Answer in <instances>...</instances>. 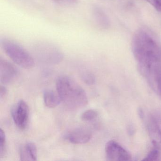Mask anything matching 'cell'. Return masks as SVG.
I'll return each mask as SVG.
<instances>
[{
  "label": "cell",
  "mask_w": 161,
  "mask_h": 161,
  "mask_svg": "<svg viewBox=\"0 0 161 161\" xmlns=\"http://www.w3.org/2000/svg\"><path fill=\"white\" fill-rule=\"evenodd\" d=\"M93 15L97 24L101 28L108 27V19L103 11L98 7H95L93 9Z\"/></svg>",
  "instance_id": "obj_11"
},
{
  "label": "cell",
  "mask_w": 161,
  "mask_h": 161,
  "mask_svg": "<svg viewBox=\"0 0 161 161\" xmlns=\"http://www.w3.org/2000/svg\"><path fill=\"white\" fill-rule=\"evenodd\" d=\"M106 160L110 161H130V154L121 145L114 140L106 143L105 147Z\"/></svg>",
  "instance_id": "obj_4"
},
{
  "label": "cell",
  "mask_w": 161,
  "mask_h": 161,
  "mask_svg": "<svg viewBox=\"0 0 161 161\" xmlns=\"http://www.w3.org/2000/svg\"><path fill=\"white\" fill-rule=\"evenodd\" d=\"M6 136L4 131L0 130V157H3L6 152Z\"/></svg>",
  "instance_id": "obj_14"
},
{
  "label": "cell",
  "mask_w": 161,
  "mask_h": 161,
  "mask_svg": "<svg viewBox=\"0 0 161 161\" xmlns=\"http://www.w3.org/2000/svg\"><path fill=\"white\" fill-rule=\"evenodd\" d=\"M7 92H8V91H7V88L4 86H1V87H0V98L1 99L7 95Z\"/></svg>",
  "instance_id": "obj_18"
},
{
  "label": "cell",
  "mask_w": 161,
  "mask_h": 161,
  "mask_svg": "<svg viewBox=\"0 0 161 161\" xmlns=\"http://www.w3.org/2000/svg\"><path fill=\"white\" fill-rule=\"evenodd\" d=\"M54 2L60 4L65 5H72L77 4L79 0H53Z\"/></svg>",
  "instance_id": "obj_17"
},
{
  "label": "cell",
  "mask_w": 161,
  "mask_h": 161,
  "mask_svg": "<svg viewBox=\"0 0 161 161\" xmlns=\"http://www.w3.org/2000/svg\"><path fill=\"white\" fill-rule=\"evenodd\" d=\"M14 122L20 130L27 128L29 120L30 110L29 106L24 100L18 102L12 111Z\"/></svg>",
  "instance_id": "obj_5"
},
{
  "label": "cell",
  "mask_w": 161,
  "mask_h": 161,
  "mask_svg": "<svg viewBox=\"0 0 161 161\" xmlns=\"http://www.w3.org/2000/svg\"><path fill=\"white\" fill-rule=\"evenodd\" d=\"M37 148L35 144L29 142L20 149L21 161H37Z\"/></svg>",
  "instance_id": "obj_9"
},
{
  "label": "cell",
  "mask_w": 161,
  "mask_h": 161,
  "mask_svg": "<svg viewBox=\"0 0 161 161\" xmlns=\"http://www.w3.org/2000/svg\"><path fill=\"white\" fill-rule=\"evenodd\" d=\"M158 12H161V0H146Z\"/></svg>",
  "instance_id": "obj_16"
},
{
  "label": "cell",
  "mask_w": 161,
  "mask_h": 161,
  "mask_svg": "<svg viewBox=\"0 0 161 161\" xmlns=\"http://www.w3.org/2000/svg\"><path fill=\"white\" fill-rule=\"evenodd\" d=\"M18 74L17 69L4 59L0 60V79L3 84H9L13 81Z\"/></svg>",
  "instance_id": "obj_6"
},
{
  "label": "cell",
  "mask_w": 161,
  "mask_h": 161,
  "mask_svg": "<svg viewBox=\"0 0 161 161\" xmlns=\"http://www.w3.org/2000/svg\"><path fill=\"white\" fill-rule=\"evenodd\" d=\"M0 43L5 53L16 64L26 69L33 67L35 64L33 58L18 43L7 38L1 39Z\"/></svg>",
  "instance_id": "obj_3"
},
{
  "label": "cell",
  "mask_w": 161,
  "mask_h": 161,
  "mask_svg": "<svg viewBox=\"0 0 161 161\" xmlns=\"http://www.w3.org/2000/svg\"><path fill=\"white\" fill-rule=\"evenodd\" d=\"M131 48L141 75L161 69V44L149 29L141 28L133 36Z\"/></svg>",
  "instance_id": "obj_1"
},
{
  "label": "cell",
  "mask_w": 161,
  "mask_h": 161,
  "mask_svg": "<svg viewBox=\"0 0 161 161\" xmlns=\"http://www.w3.org/2000/svg\"><path fill=\"white\" fill-rule=\"evenodd\" d=\"M98 116V113L96 110L89 109L85 111L81 115V119L83 121H90L96 119Z\"/></svg>",
  "instance_id": "obj_12"
},
{
  "label": "cell",
  "mask_w": 161,
  "mask_h": 161,
  "mask_svg": "<svg viewBox=\"0 0 161 161\" xmlns=\"http://www.w3.org/2000/svg\"><path fill=\"white\" fill-rule=\"evenodd\" d=\"M44 102L47 107L54 108L57 107L61 102V99L58 94L52 90H46L44 91Z\"/></svg>",
  "instance_id": "obj_10"
},
{
  "label": "cell",
  "mask_w": 161,
  "mask_h": 161,
  "mask_svg": "<svg viewBox=\"0 0 161 161\" xmlns=\"http://www.w3.org/2000/svg\"><path fill=\"white\" fill-rule=\"evenodd\" d=\"M81 79L84 82L89 86L93 85L96 81L95 76L91 72H84L82 74Z\"/></svg>",
  "instance_id": "obj_15"
},
{
  "label": "cell",
  "mask_w": 161,
  "mask_h": 161,
  "mask_svg": "<svg viewBox=\"0 0 161 161\" xmlns=\"http://www.w3.org/2000/svg\"><path fill=\"white\" fill-rule=\"evenodd\" d=\"M56 89L61 101L71 110L80 109L88 103L86 93L74 80L63 76L56 82Z\"/></svg>",
  "instance_id": "obj_2"
},
{
  "label": "cell",
  "mask_w": 161,
  "mask_h": 161,
  "mask_svg": "<svg viewBox=\"0 0 161 161\" xmlns=\"http://www.w3.org/2000/svg\"><path fill=\"white\" fill-rule=\"evenodd\" d=\"M147 127L153 146L161 151V130L151 114L147 118Z\"/></svg>",
  "instance_id": "obj_7"
},
{
  "label": "cell",
  "mask_w": 161,
  "mask_h": 161,
  "mask_svg": "<svg viewBox=\"0 0 161 161\" xmlns=\"http://www.w3.org/2000/svg\"><path fill=\"white\" fill-rule=\"evenodd\" d=\"M161 150L157 148L153 147L150 151L146 157L143 159L144 161H157L159 160Z\"/></svg>",
  "instance_id": "obj_13"
},
{
  "label": "cell",
  "mask_w": 161,
  "mask_h": 161,
  "mask_svg": "<svg viewBox=\"0 0 161 161\" xmlns=\"http://www.w3.org/2000/svg\"><path fill=\"white\" fill-rule=\"evenodd\" d=\"M92 134L90 131L84 128L74 129L66 135V139L74 144H84L90 141Z\"/></svg>",
  "instance_id": "obj_8"
}]
</instances>
